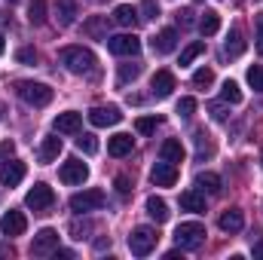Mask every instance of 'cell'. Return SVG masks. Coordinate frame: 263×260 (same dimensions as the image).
I'll list each match as a JSON object with an SVG mask.
<instances>
[{
	"label": "cell",
	"instance_id": "obj_1",
	"mask_svg": "<svg viewBox=\"0 0 263 260\" xmlns=\"http://www.w3.org/2000/svg\"><path fill=\"white\" fill-rule=\"evenodd\" d=\"M15 92H18V98H22L25 104H31V107H46V104L52 101V89H49L46 83L22 80V83H15Z\"/></svg>",
	"mask_w": 263,
	"mask_h": 260
},
{
	"label": "cell",
	"instance_id": "obj_2",
	"mask_svg": "<svg viewBox=\"0 0 263 260\" xmlns=\"http://www.w3.org/2000/svg\"><path fill=\"white\" fill-rule=\"evenodd\" d=\"M62 65L70 73H89L95 67V52L92 49H83V46H65L62 49Z\"/></svg>",
	"mask_w": 263,
	"mask_h": 260
},
{
	"label": "cell",
	"instance_id": "obj_3",
	"mask_svg": "<svg viewBox=\"0 0 263 260\" xmlns=\"http://www.w3.org/2000/svg\"><path fill=\"white\" fill-rule=\"evenodd\" d=\"M175 242L181 251H196L199 245L205 242V227L199 220H187V224H178L175 230Z\"/></svg>",
	"mask_w": 263,
	"mask_h": 260
},
{
	"label": "cell",
	"instance_id": "obj_4",
	"mask_svg": "<svg viewBox=\"0 0 263 260\" xmlns=\"http://www.w3.org/2000/svg\"><path fill=\"white\" fill-rule=\"evenodd\" d=\"M156 242H159V236H156L153 227H135L129 236V251L135 257H147L156 248Z\"/></svg>",
	"mask_w": 263,
	"mask_h": 260
},
{
	"label": "cell",
	"instance_id": "obj_5",
	"mask_svg": "<svg viewBox=\"0 0 263 260\" xmlns=\"http://www.w3.org/2000/svg\"><path fill=\"white\" fill-rule=\"evenodd\" d=\"M52 202H55V193H52V187H46V184H34L28 196H25V205L31 208V211H37V214H43L46 208H52Z\"/></svg>",
	"mask_w": 263,
	"mask_h": 260
},
{
	"label": "cell",
	"instance_id": "obj_6",
	"mask_svg": "<svg viewBox=\"0 0 263 260\" xmlns=\"http://www.w3.org/2000/svg\"><path fill=\"white\" fill-rule=\"evenodd\" d=\"M101 205H104V193H101V190H83V193L70 196V211H77V214L98 211Z\"/></svg>",
	"mask_w": 263,
	"mask_h": 260
},
{
	"label": "cell",
	"instance_id": "obj_7",
	"mask_svg": "<svg viewBox=\"0 0 263 260\" xmlns=\"http://www.w3.org/2000/svg\"><path fill=\"white\" fill-rule=\"evenodd\" d=\"M55 248H59V230H52V227L40 230V233L34 236V242H31V254H37V257H46V254H52Z\"/></svg>",
	"mask_w": 263,
	"mask_h": 260
},
{
	"label": "cell",
	"instance_id": "obj_8",
	"mask_svg": "<svg viewBox=\"0 0 263 260\" xmlns=\"http://www.w3.org/2000/svg\"><path fill=\"white\" fill-rule=\"evenodd\" d=\"M104 43L114 55H138L141 52V40L135 34H117V37H107Z\"/></svg>",
	"mask_w": 263,
	"mask_h": 260
},
{
	"label": "cell",
	"instance_id": "obj_9",
	"mask_svg": "<svg viewBox=\"0 0 263 260\" xmlns=\"http://www.w3.org/2000/svg\"><path fill=\"white\" fill-rule=\"evenodd\" d=\"M120 120H123V114H120V107H117V104H107V107H92V110H89V123H92L95 129L117 126Z\"/></svg>",
	"mask_w": 263,
	"mask_h": 260
},
{
	"label": "cell",
	"instance_id": "obj_10",
	"mask_svg": "<svg viewBox=\"0 0 263 260\" xmlns=\"http://www.w3.org/2000/svg\"><path fill=\"white\" fill-rule=\"evenodd\" d=\"M25 178V162L18 159H3L0 162V184L3 187H18Z\"/></svg>",
	"mask_w": 263,
	"mask_h": 260
},
{
	"label": "cell",
	"instance_id": "obj_11",
	"mask_svg": "<svg viewBox=\"0 0 263 260\" xmlns=\"http://www.w3.org/2000/svg\"><path fill=\"white\" fill-rule=\"evenodd\" d=\"M150 181L156 184V187H175L178 184V165L175 162H156L153 165V172H150Z\"/></svg>",
	"mask_w": 263,
	"mask_h": 260
},
{
	"label": "cell",
	"instance_id": "obj_12",
	"mask_svg": "<svg viewBox=\"0 0 263 260\" xmlns=\"http://www.w3.org/2000/svg\"><path fill=\"white\" fill-rule=\"evenodd\" d=\"M59 178H62L65 184H70V187H73V184H83V181L89 178V165L80 162V159H67L65 165L59 169Z\"/></svg>",
	"mask_w": 263,
	"mask_h": 260
},
{
	"label": "cell",
	"instance_id": "obj_13",
	"mask_svg": "<svg viewBox=\"0 0 263 260\" xmlns=\"http://www.w3.org/2000/svg\"><path fill=\"white\" fill-rule=\"evenodd\" d=\"M25 230H28V217H25L22 211H6V214L0 217V233H3V236L12 239V236H22Z\"/></svg>",
	"mask_w": 263,
	"mask_h": 260
},
{
	"label": "cell",
	"instance_id": "obj_14",
	"mask_svg": "<svg viewBox=\"0 0 263 260\" xmlns=\"http://www.w3.org/2000/svg\"><path fill=\"white\" fill-rule=\"evenodd\" d=\"M150 86H153V95H156V98H168V95L178 89V83H175V73H172V70H156V73H153V80H150Z\"/></svg>",
	"mask_w": 263,
	"mask_h": 260
},
{
	"label": "cell",
	"instance_id": "obj_15",
	"mask_svg": "<svg viewBox=\"0 0 263 260\" xmlns=\"http://www.w3.org/2000/svg\"><path fill=\"white\" fill-rule=\"evenodd\" d=\"M175 46H178V31H175V28H162V31L153 37V52H159V55L175 52Z\"/></svg>",
	"mask_w": 263,
	"mask_h": 260
},
{
	"label": "cell",
	"instance_id": "obj_16",
	"mask_svg": "<svg viewBox=\"0 0 263 260\" xmlns=\"http://www.w3.org/2000/svg\"><path fill=\"white\" fill-rule=\"evenodd\" d=\"M80 123H83V114H77V110H67V114H59L55 117V132L59 135H77L80 132Z\"/></svg>",
	"mask_w": 263,
	"mask_h": 260
},
{
	"label": "cell",
	"instance_id": "obj_17",
	"mask_svg": "<svg viewBox=\"0 0 263 260\" xmlns=\"http://www.w3.org/2000/svg\"><path fill=\"white\" fill-rule=\"evenodd\" d=\"M159 156H162L165 162H175V165H178V162H184V156H187V153H184V144H181L178 138H168V141H162Z\"/></svg>",
	"mask_w": 263,
	"mask_h": 260
},
{
	"label": "cell",
	"instance_id": "obj_18",
	"mask_svg": "<svg viewBox=\"0 0 263 260\" xmlns=\"http://www.w3.org/2000/svg\"><path fill=\"white\" fill-rule=\"evenodd\" d=\"M217 227H220L223 233H239V230L245 227V217H242L239 208H230V211H223V214L217 217Z\"/></svg>",
	"mask_w": 263,
	"mask_h": 260
},
{
	"label": "cell",
	"instance_id": "obj_19",
	"mask_svg": "<svg viewBox=\"0 0 263 260\" xmlns=\"http://www.w3.org/2000/svg\"><path fill=\"white\" fill-rule=\"evenodd\" d=\"M132 147H135V138L126 135V132L107 138V153H110V156H126V153H132Z\"/></svg>",
	"mask_w": 263,
	"mask_h": 260
},
{
	"label": "cell",
	"instance_id": "obj_20",
	"mask_svg": "<svg viewBox=\"0 0 263 260\" xmlns=\"http://www.w3.org/2000/svg\"><path fill=\"white\" fill-rule=\"evenodd\" d=\"M144 208H147V214H150L156 224H165V220H168V205H165L162 196H147Z\"/></svg>",
	"mask_w": 263,
	"mask_h": 260
},
{
	"label": "cell",
	"instance_id": "obj_21",
	"mask_svg": "<svg viewBox=\"0 0 263 260\" xmlns=\"http://www.w3.org/2000/svg\"><path fill=\"white\" fill-rule=\"evenodd\" d=\"M196 187L202 190V193H208V196H217L220 190H223L220 175H214V172H199L196 175Z\"/></svg>",
	"mask_w": 263,
	"mask_h": 260
},
{
	"label": "cell",
	"instance_id": "obj_22",
	"mask_svg": "<svg viewBox=\"0 0 263 260\" xmlns=\"http://www.w3.org/2000/svg\"><path fill=\"white\" fill-rule=\"evenodd\" d=\"M55 18H59L62 28L73 25V22H77V0H59V3H55Z\"/></svg>",
	"mask_w": 263,
	"mask_h": 260
},
{
	"label": "cell",
	"instance_id": "obj_23",
	"mask_svg": "<svg viewBox=\"0 0 263 260\" xmlns=\"http://www.w3.org/2000/svg\"><path fill=\"white\" fill-rule=\"evenodd\" d=\"M181 208L193 211V214H202L205 211V196L199 193V190H184L181 193Z\"/></svg>",
	"mask_w": 263,
	"mask_h": 260
},
{
	"label": "cell",
	"instance_id": "obj_24",
	"mask_svg": "<svg viewBox=\"0 0 263 260\" xmlns=\"http://www.w3.org/2000/svg\"><path fill=\"white\" fill-rule=\"evenodd\" d=\"M223 52H227L230 59H239V55L245 52V40H242V31H236V28H233V31L227 34V43H223Z\"/></svg>",
	"mask_w": 263,
	"mask_h": 260
},
{
	"label": "cell",
	"instance_id": "obj_25",
	"mask_svg": "<svg viewBox=\"0 0 263 260\" xmlns=\"http://www.w3.org/2000/svg\"><path fill=\"white\" fill-rule=\"evenodd\" d=\"M199 31H202L205 37L217 34V31H220V12H214V9H205V15L199 18Z\"/></svg>",
	"mask_w": 263,
	"mask_h": 260
},
{
	"label": "cell",
	"instance_id": "obj_26",
	"mask_svg": "<svg viewBox=\"0 0 263 260\" xmlns=\"http://www.w3.org/2000/svg\"><path fill=\"white\" fill-rule=\"evenodd\" d=\"M59 153H62V138H46L40 144V162H52L59 159Z\"/></svg>",
	"mask_w": 263,
	"mask_h": 260
},
{
	"label": "cell",
	"instance_id": "obj_27",
	"mask_svg": "<svg viewBox=\"0 0 263 260\" xmlns=\"http://www.w3.org/2000/svg\"><path fill=\"white\" fill-rule=\"evenodd\" d=\"M114 22L123 25V28H132V25L138 22V12H135L132 6H126V3H120V6L114 9Z\"/></svg>",
	"mask_w": 263,
	"mask_h": 260
},
{
	"label": "cell",
	"instance_id": "obj_28",
	"mask_svg": "<svg viewBox=\"0 0 263 260\" xmlns=\"http://www.w3.org/2000/svg\"><path fill=\"white\" fill-rule=\"evenodd\" d=\"M220 98H223L227 104H239V101H242V89H239V83H236V80H227L223 89H220Z\"/></svg>",
	"mask_w": 263,
	"mask_h": 260
},
{
	"label": "cell",
	"instance_id": "obj_29",
	"mask_svg": "<svg viewBox=\"0 0 263 260\" xmlns=\"http://www.w3.org/2000/svg\"><path fill=\"white\" fill-rule=\"evenodd\" d=\"M28 18H31V25H43L46 22V0H34L28 6Z\"/></svg>",
	"mask_w": 263,
	"mask_h": 260
},
{
	"label": "cell",
	"instance_id": "obj_30",
	"mask_svg": "<svg viewBox=\"0 0 263 260\" xmlns=\"http://www.w3.org/2000/svg\"><path fill=\"white\" fill-rule=\"evenodd\" d=\"M193 83H196L199 89H208V86L214 83V70H211V67H199L196 73H193Z\"/></svg>",
	"mask_w": 263,
	"mask_h": 260
},
{
	"label": "cell",
	"instance_id": "obj_31",
	"mask_svg": "<svg viewBox=\"0 0 263 260\" xmlns=\"http://www.w3.org/2000/svg\"><path fill=\"white\" fill-rule=\"evenodd\" d=\"M77 147H80L86 156L98 153V141H95V135H80V138H77Z\"/></svg>",
	"mask_w": 263,
	"mask_h": 260
},
{
	"label": "cell",
	"instance_id": "obj_32",
	"mask_svg": "<svg viewBox=\"0 0 263 260\" xmlns=\"http://www.w3.org/2000/svg\"><path fill=\"white\" fill-rule=\"evenodd\" d=\"M138 77H141V65H120V86H126Z\"/></svg>",
	"mask_w": 263,
	"mask_h": 260
},
{
	"label": "cell",
	"instance_id": "obj_33",
	"mask_svg": "<svg viewBox=\"0 0 263 260\" xmlns=\"http://www.w3.org/2000/svg\"><path fill=\"white\" fill-rule=\"evenodd\" d=\"M202 52H205V43H190V46L181 52V65H190V62H193V59H199Z\"/></svg>",
	"mask_w": 263,
	"mask_h": 260
},
{
	"label": "cell",
	"instance_id": "obj_34",
	"mask_svg": "<svg viewBox=\"0 0 263 260\" xmlns=\"http://www.w3.org/2000/svg\"><path fill=\"white\" fill-rule=\"evenodd\" d=\"M248 83H251V89H254V92H263V67L260 65L248 67Z\"/></svg>",
	"mask_w": 263,
	"mask_h": 260
},
{
	"label": "cell",
	"instance_id": "obj_35",
	"mask_svg": "<svg viewBox=\"0 0 263 260\" xmlns=\"http://www.w3.org/2000/svg\"><path fill=\"white\" fill-rule=\"evenodd\" d=\"M156 126H159V117H141V120L135 123V129L141 132V135H150Z\"/></svg>",
	"mask_w": 263,
	"mask_h": 260
},
{
	"label": "cell",
	"instance_id": "obj_36",
	"mask_svg": "<svg viewBox=\"0 0 263 260\" xmlns=\"http://www.w3.org/2000/svg\"><path fill=\"white\" fill-rule=\"evenodd\" d=\"M156 15H159V3H156V0H141V18L150 22V18H156Z\"/></svg>",
	"mask_w": 263,
	"mask_h": 260
},
{
	"label": "cell",
	"instance_id": "obj_37",
	"mask_svg": "<svg viewBox=\"0 0 263 260\" xmlns=\"http://www.w3.org/2000/svg\"><path fill=\"white\" fill-rule=\"evenodd\" d=\"M178 114L181 117H193L196 114V98H181L178 101Z\"/></svg>",
	"mask_w": 263,
	"mask_h": 260
},
{
	"label": "cell",
	"instance_id": "obj_38",
	"mask_svg": "<svg viewBox=\"0 0 263 260\" xmlns=\"http://www.w3.org/2000/svg\"><path fill=\"white\" fill-rule=\"evenodd\" d=\"M208 135L205 132H196V144H199V156H211L214 153V147H211V141H205Z\"/></svg>",
	"mask_w": 263,
	"mask_h": 260
},
{
	"label": "cell",
	"instance_id": "obj_39",
	"mask_svg": "<svg viewBox=\"0 0 263 260\" xmlns=\"http://www.w3.org/2000/svg\"><path fill=\"white\" fill-rule=\"evenodd\" d=\"M15 59H18L22 65H34V62H37V52H34L31 46H25V49H18V52H15Z\"/></svg>",
	"mask_w": 263,
	"mask_h": 260
},
{
	"label": "cell",
	"instance_id": "obj_40",
	"mask_svg": "<svg viewBox=\"0 0 263 260\" xmlns=\"http://www.w3.org/2000/svg\"><path fill=\"white\" fill-rule=\"evenodd\" d=\"M114 187H117V193H129L132 190V181H129V175H117V181H114Z\"/></svg>",
	"mask_w": 263,
	"mask_h": 260
},
{
	"label": "cell",
	"instance_id": "obj_41",
	"mask_svg": "<svg viewBox=\"0 0 263 260\" xmlns=\"http://www.w3.org/2000/svg\"><path fill=\"white\" fill-rule=\"evenodd\" d=\"M86 34H92V37H98V40H107V34L101 31V22H89V25H86Z\"/></svg>",
	"mask_w": 263,
	"mask_h": 260
},
{
	"label": "cell",
	"instance_id": "obj_42",
	"mask_svg": "<svg viewBox=\"0 0 263 260\" xmlns=\"http://www.w3.org/2000/svg\"><path fill=\"white\" fill-rule=\"evenodd\" d=\"M254 25H257V37H254V40H257V52L263 55V12L254 18Z\"/></svg>",
	"mask_w": 263,
	"mask_h": 260
},
{
	"label": "cell",
	"instance_id": "obj_43",
	"mask_svg": "<svg viewBox=\"0 0 263 260\" xmlns=\"http://www.w3.org/2000/svg\"><path fill=\"white\" fill-rule=\"evenodd\" d=\"M178 25L190 28V25H193V12H190V9H181V12H178Z\"/></svg>",
	"mask_w": 263,
	"mask_h": 260
},
{
	"label": "cell",
	"instance_id": "obj_44",
	"mask_svg": "<svg viewBox=\"0 0 263 260\" xmlns=\"http://www.w3.org/2000/svg\"><path fill=\"white\" fill-rule=\"evenodd\" d=\"M251 254H254V260H263V236H257V239H254V248H251Z\"/></svg>",
	"mask_w": 263,
	"mask_h": 260
},
{
	"label": "cell",
	"instance_id": "obj_45",
	"mask_svg": "<svg viewBox=\"0 0 263 260\" xmlns=\"http://www.w3.org/2000/svg\"><path fill=\"white\" fill-rule=\"evenodd\" d=\"M6 153H12V144L6 141V144H0V156H6Z\"/></svg>",
	"mask_w": 263,
	"mask_h": 260
},
{
	"label": "cell",
	"instance_id": "obj_46",
	"mask_svg": "<svg viewBox=\"0 0 263 260\" xmlns=\"http://www.w3.org/2000/svg\"><path fill=\"white\" fill-rule=\"evenodd\" d=\"M3 49H6V37L0 34V55H3Z\"/></svg>",
	"mask_w": 263,
	"mask_h": 260
},
{
	"label": "cell",
	"instance_id": "obj_47",
	"mask_svg": "<svg viewBox=\"0 0 263 260\" xmlns=\"http://www.w3.org/2000/svg\"><path fill=\"white\" fill-rule=\"evenodd\" d=\"M6 3H18V0H6Z\"/></svg>",
	"mask_w": 263,
	"mask_h": 260
},
{
	"label": "cell",
	"instance_id": "obj_48",
	"mask_svg": "<svg viewBox=\"0 0 263 260\" xmlns=\"http://www.w3.org/2000/svg\"><path fill=\"white\" fill-rule=\"evenodd\" d=\"M196 3H202V0H196Z\"/></svg>",
	"mask_w": 263,
	"mask_h": 260
}]
</instances>
